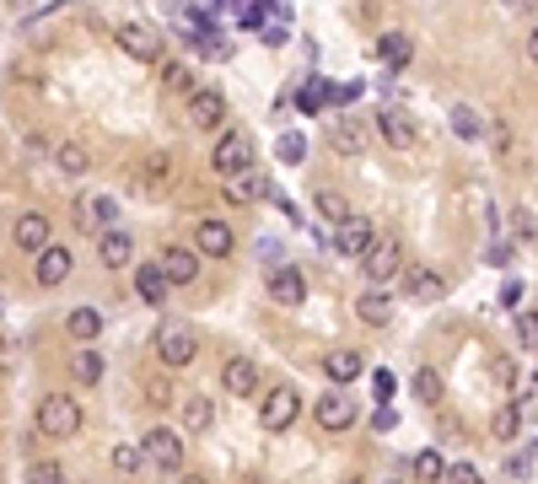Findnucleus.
Returning <instances> with one entry per match:
<instances>
[{
  "label": "nucleus",
  "mask_w": 538,
  "mask_h": 484,
  "mask_svg": "<svg viewBox=\"0 0 538 484\" xmlns=\"http://www.w3.org/2000/svg\"><path fill=\"white\" fill-rule=\"evenodd\" d=\"M27 484H76V479H70V469H65V463H33Z\"/></svg>",
  "instance_id": "35"
},
{
  "label": "nucleus",
  "mask_w": 538,
  "mask_h": 484,
  "mask_svg": "<svg viewBox=\"0 0 538 484\" xmlns=\"http://www.w3.org/2000/svg\"><path fill=\"white\" fill-rule=\"evenodd\" d=\"M97 258L108 264V269H129V258H135V242L124 227H108L103 237H97Z\"/></svg>",
  "instance_id": "18"
},
{
  "label": "nucleus",
  "mask_w": 538,
  "mask_h": 484,
  "mask_svg": "<svg viewBox=\"0 0 538 484\" xmlns=\"http://www.w3.org/2000/svg\"><path fill=\"white\" fill-rule=\"evenodd\" d=\"M356 318L366 323V328H388V323H393V291H360Z\"/></svg>",
  "instance_id": "17"
},
{
  "label": "nucleus",
  "mask_w": 538,
  "mask_h": 484,
  "mask_svg": "<svg viewBox=\"0 0 538 484\" xmlns=\"http://www.w3.org/2000/svg\"><path fill=\"white\" fill-rule=\"evenodd\" d=\"M517 339H523V350H533V345H538V323H533V312H517Z\"/></svg>",
  "instance_id": "44"
},
{
  "label": "nucleus",
  "mask_w": 538,
  "mask_h": 484,
  "mask_svg": "<svg viewBox=\"0 0 538 484\" xmlns=\"http://www.w3.org/2000/svg\"><path fill=\"white\" fill-rule=\"evenodd\" d=\"M210 420H216V404H210L205 393H188V398H183V425H188V430H210Z\"/></svg>",
  "instance_id": "29"
},
{
  "label": "nucleus",
  "mask_w": 538,
  "mask_h": 484,
  "mask_svg": "<svg viewBox=\"0 0 538 484\" xmlns=\"http://www.w3.org/2000/svg\"><path fill=\"white\" fill-rule=\"evenodd\" d=\"M162 81H167V92H194V70L188 65H167Z\"/></svg>",
  "instance_id": "38"
},
{
  "label": "nucleus",
  "mask_w": 538,
  "mask_h": 484,
  "mask_svg": "<svg viewBox=\"0 0 538 484\" xmlns=\"http://www.w3.org/2000/svg\"><path fill=\"white\" fill-rule=\"evenodd\" d=\"M523 297H528V286H523V280H506V286H501V307H512V312H517Z\"/></svg>",
  "instance_id": "46"
},
{
  "label": "nucleus",
  "mask_w": 538,
  "mask_h": 484,
  "mask_svg": "<svg viewBox=\"0 0 538 484\" xmlns=\"http://www.w3.org/2000/svg\"><path fill=\"white\" fill-rule=\"evenodd\" d=\"M140 458L151 463V469H162V474H178L183 469V436L173 425H157V430H146V441H140Z\"/></svg>",
  "instance_id": "4"
},
{
  "label": "nucleus",
  "mask_w": 538,
  "mask_h": 484,
  "mask_svg": "<svg viewBox=\"0 0 538 484\" xmlns=\"http://www.w3.org/2000/svg\"><path fill=\"white\" fill-rule=\"evenodd\" d=\"M65 328H70V339H81V345H92V339L103 334V312H97V307H76V312L65 318Z\"/></svg>",
  "instance_id": "22"
},
{
  "label": "nucleus",
  "mask_w": 538,
  "mask_h": 484,
  "mask_svg": "<svg viewBox=\"0 0 538 484\" xmlns=\"http://www.w3.org/2000/svg\"><path fill=\"white\" fill-rule=\"evenodd\" d=\"M81 398L76 393H44V404H38V430L44 436H55V441H70V436H81Z\"/></svg>",
  "instance_id": "1"
},
{
  "label": "nucleus",
  "mask_w": 538,
  "mask_h": 484,
  "mask_svg": "<svg viewBox=\"0 0 538 484\" xmlns=\"http://www.w3.org/2000/svg\"><path fill=\"white\" fill-rule=\"evenodd\" d=\"M70 377H76V382H86V388H92V382H103V356H97L92 345H81V350L70 356Z\"/></svg>",
  "instance_id": "28"
},
{
  "label": "nucleus",
  "mask_w": 538,
  "mask_h": 484,
  "mask_svg": "<svg viewBox=\"0 0 538 484\" xmlns=\"http://www.w3.org/2000/svg\"><path fill=\"white\" fill-rule=\"evenodd\" d=\"M388 484H399V479H388Z\"/></svg>",
  "instance_id": "51"
},
{
  "label": "nucleus",
  "mask_w": 538,
  "mask_h": 484,
  "mask_svg": "<svg viewBox=\"0 0 538 484\" xmlns=\"http://www.w3.org/2000/svg\"><path fill=\"white\" fill-rule=\"evenodd\" d=\"M157 269H162V280H167V286H194V280H199V253L173 242V247H162Z\"/></svg>",
  "instance_id": "10"
},
{
  "label": "nucleus",
  "mask_w": 538,
  "mask_h": 484,
  "mask_svg": "<svg viewBox=\"0 0 538 484\" xmlns=\"http://www.w3.org/2000/svg\"><path fill=\"white\" fill-rule=\"evenodd\" d=\"M415 393L425 398V404H436V398H442V371H431V366H420V371H415Z\"/></svg>",
  "instance_id": "36"
},
{
  "label": "nucleus",
  "mask_w": 538,
  "mask_h": 484,
  "mask_svg": "<svg viewBox=\"0 0 538 484\" xmlns=\"http://www.w3.org/2000/svg\"><path fill=\"white\" fill-rule=\"evenodd\" d=\"M221 388H227V393H238V398L259 393V366L248 361V356H232V361H227V371H221Z\"/></svg>",
  "instance_id": "19"
},
{
  "label": "nucleus",
  "mask_w": 538,
  "mask_h": 484,
  "mask_svg": "<svg viewBox=\"0 0 538 484\" xmlns=\"http://www.w3.org/2000/svg\"><path fill=\"white\" fill-rule=\"evenodd\" d=\"M360 275L371 280V291H388V280H399V275H404V242L377 237L366 253H360Z\"/></svg>",
  "instance_id": "2"
},
{
  "label": "nucleus",
  "mask_w": 538,
  "mask_h": 484,
  "mask_svg": "<svg viewBox=\"0 0 538 484\" xmlns=\"http://www.w3.org/2000/svg\"><path fill=\"white\" fill-rule=\"evenodd\" d=\"M301 415V398L297 388H269L264 398H259V425L269 430V436H280V430H291Z\"/></svg>",
  "instance_id": "6"
},
{
  "label": "nucleus",
  "mask_w": 538,
  "mask_h": 484,
  "mask_svg": "<svg viewBox=\"0 0 538 484\" xmlns=\"http://www.w3.org/2000/svg\"><path fill=\"white\" fill-rule=\"evenodd\" d=\"M523 409H517V404H506V409H495V420H490V430H495V436H501V441H512V436H517V430H523Z\"/></svg>",
  "instance_id": "31"
},
{
  "label": "nucleus",
  "mask_w": 538,
  "mask_h": 484,
  "mask_svg": "<svg viewBox=\"0 0 538 484\" xmlns=\"http://www.w3.org/2000/svg\"><path fill=\"white\" fill-rule=\"evenodd\" d=\"M371 388H377V404H393V393H399V382H393V371H388V366H377V371H371Z\"/></svg>",
  "instance_id": "39"
},
{
  "label": "nucleus",
  "mask_w": 538,
  "mask_h": 484,
  "mask_svg": "<svg viewBox=\"0 0 538 484\" xmlns=\"http://www.w3.org/2000/svg\"><path fill=\"white\" fill-rule=\"evenodd\" d=\"M269 297H275L280 307H301L307 302V280H301L297 264H275V269H269Z\"/></svg>",
  "instance_id": "14"
},
{
  "label": "nucleus",
  "mask_w": 538,
  "mask_h": 484,
  "mask_svg": "<svg viewBox=\"0 0 538 484\" xmlns=\"http://www.w3.org/2000/svg\"><path fill=\"white\" fill-rule=\"evenodd\" d=\"M377 55H382V65L399 70V65H410V55H415V38L410 33H382L377 38Z\"/></svg>",
  "instance_id": "24"
},
{
  "label": "nucleus",
  "mask_w": 538,
  "mask_h": 484,
  "mask_svg": "<svg viewBox=\"0 0 538 484\" xmlns=\"http://www.w3.org/2000/svg\"><path fill=\"white\" fill-rule=\"evenodd\" d=\"M232 247H238V237H232L227 221H216V216H199L194 221V253L199 258H227Z\"/></svg>",
  "instance_id": "9"
},
{
  "label": "nucleus",
  "mask_w": 538,
  "mask_h": 484,
  "mask_svg": "<svg viewBox=\"0 0 538 484\" xmlns=\"http://www.w3.org/2000/svg\"><path fill=\"white\" fill-rule=\"evenodd\" d=\"M108 221H119V205H114L108 194L81 199V227H103V232H108Z\"/></svg>",
  "instance_id": "25"
},
{
  "label": "nucleus",
  "mask_w": 538,
  "mask_h": 484,
  "mask_svg": "<svg viewBox=\"0 0 538 484\" xmlns=\"http://www.w3.org/2000/svg\"><path fill=\"white\" fill-rule=\"evenodd\" d=\"M38 264H33V280L44 286V291H55V286H65L70 280V269H76V253L70 247H60V242H49L44 253H33Z\"/></svg>",
  "instance_id": "8"
},
{
  "label": "nucleus",
  "mask_w": 538,
  "mask_h": 484,
  "mask_svg": "<svg viewBox=\"0 0 538 484\" xmlns=\"http://www.w3.org/2000/svg\"><path fill=\"white\" fill-rule=\"evenodd\" d=\"M146 404H157V409H162V404H173V388H167L162 377H151V382H146Z\"/></svg>",
  "instance_id": "45"
},
{
  "label": "nucleus",
  "mask_w": 538,
  "mask_h": 484,
  "mask_svg": "<svg viewBox=\"0 0 538 484\" xmlns=\"http://www.w3.org/2000/svg\"><path fill=\"white\" fill-rule=\"evenodd\" d=\"M227 199H232V205H253V199H259V178H253V173L227 178Z\"/></svg>",
  "instance_id": "32"
},
{
  "label": "nucleus",
  "mask_w": 538,
  "mask_h": 484,
  "mask_svg": "<svg viewBox=\"0 0 538 484\" xmlns=\"http://www.w3.org/2000/svg\"><path fill=\"white\" fill-rule=\"evenodd\" d=\"M512 377H517V366H512V361H495V382H501V388H512Z\"/></svg>",
  "instance_id": "49"
},
{
  "label": "nucleus",
  "mask_w": 538,
  "mask_h": 484,
  "mask_svg": "<svg viewBox=\"0 0 538 484\" xmlns=\"http://www.w3.org/2000/svg\"><path fill=\"white\" fill-rule=\"evenodd\" d=\"M318 216H323L329 227H345V221H350L356 210L345 205V194H340V188H318Z\"/></svg>",
  "instance_id": "26"
},
{
  "label": "nucleus",
  "mask_w": 538,
  "mask_h": 484,
  "mask_svg": "<svg viewBox=\"0 0 538 484\" xmlns=\"http://www.w3.org/2000/svg\"><path fill=\"white\" fill-rule=\"evenodd\" d=\"M506 474H512V479H533V447L512 452V458H506Z\"/></svg>",
  "instance_id": "40"
},
{
  "label": "nucleus",
  "mask_w": 538,
  "mask_h": 484,
  "mask_svg": "<svg viewBox=\"0 0 538 484\" xmlns=\"http://www.w3.org/2000/svg\"><path fill=\"white\" fill-rule=\"evenodd\" d=\"M415 474H420L425 484H442V474H447L442 452H431V447H425V452H415Z\"/></svg>",
  "instance_id": "33"
},
{
  "label": "nucleus",
  "mask_w": 538,
  "mask_h": 484,
  "mask_svg": "<svg viewBox=\"0 0 538 484\" xmlns=\"http://www.w3.org/2000/svg\"><path fill=\"white\" fill-rule=\"evenodd\" d=\"M452 135H458V140H479V135H484V119H479L469 103L452 108Z\"/></svg>",
  "instance_id": "30"
},
{
  "label": "nucleus",
  "mask_w": 538,
  "mask_h": 484,
  "mask_svg": "<svg viewBox=\"0 0 538 484\" xmlns=\"http://www.w3.org/2000/svg\"><path fill=\"white\" fill-rule=\"evenodd\" d=\"M253 135H242V129H227L221 140H216V151H210V167L221 173V178H238V173H248L253 167Z\"/></svg>",
  "instance_id": "3"
},
{
  "label": "nucleus",
  "mask_w": 538,
  "mask_h": 484,
  "mask_svg": "<svg viewBox=\"0 0 538 484\" xmlns=\"http://www.w3.org/2000/svg\"><path fill=\"white\" fill-rule=\"evenodd\" d=\"M135 291H140V302L146 307H162L167 302V280H162V269H157V264H135Z\"/></svg>",
  "instance_id": "21"
},
{
  "label": "nucleus",
  "mask_w": 538,
  "mask_h": 484,
  "mask_svg": "<svg viewBox=\"0 0 538 484\" xmlns=\"http://www.w3.org/2000/svg\"><path fill=\"white\" fill-rule=\"evenodd\" d=\"M442 479H447V484H484V474H479L474 463H452V469H447Z\"/></svg>",
  "instance_id": "42"
},
{
  "label": "nucleus",
  "mask_w": 538,
  "mask_h": 484,
  "mask_svg": "<svg viewBox=\"0 0 538 484\" xmlns=\"http://www.w3.org/2000/svg\"><path fill=\"white\" fill-rule=\"evenodd\" d=\"M393 425H399V415H393V404H382V409H377V415H371V430H382V436H388V430H393Z\"/></svg>",
  "instance_id": "47"
},
{
  "label": "nucleus",
  "mask_w": 538,
  "mask_h": 484,
  "mask_svg": "<svg viewBox=\"0 0 538 484\" xmlns=\"http://www.w3.org/2000/svg\"><path fill=\"white\" fill-rule=\"evenodd\" d=\"M512 227H517V237H523V242H533V210H517V216H512Z\"/></svg>",
  "instance_id": "48"
},
{
  "label": "nucleus",
  "mask_w": 538,
  "mask_h": 484,
  "mask_svg": "<svg viewBox=\"0 0 538 484\" xmlns=\"http://www.w3.org/2000/svg\"><path fill=\"white\" fill-rule=\"evenodd\" d=\"M55 162H60V173H70V178H81V173L92 167V156H86L81 140H60V146H55Z\"/></svg>",
  "instance_id": "27"
},
{
  "label": "nucleus",
  "mask_w": 538,
  "mask_h": 484,
  "mask_svg": "<svg viewBox=\"0 0 538 484\" xmlns=\"http://www.w3.org/2000/svg\"><path fill=\"white\" fill-rule=\"evenodd\" d=\"M377 242V227H371V216H350L345 227H334V247L345 253V258H360L366 247Z\"/></svg>",
  "instance_id": "13"
},
{
  "label": "nucleus",
  "mask_w": 538,
  "mask_h": 484,
  "mask_svg": "<svg viewBox=\"0 0 538 484\" xmlns=\"http://www.w3.org/2000/svg\"><path fill=\"white\" fill-rule=\"evenodd\" d=\"M312 415H318V425H323V430H345V425H356V398H350L345 388H340V393H323Z\"/></svg>",
  "instance_id": "15"
},
{
  "label": "nucleus",
  "mask_w": 538,
  "mask_h": 484,
  "mask_svg": "<svg viewBox=\"0 0 538 484\" xmlns=\"http://www.w3.org/2000/svg\"><path fill=\"white\" fill-rule=\"evenodd\" d=\"M360 92H366L360 81H334V86H323V103H356Z\"/></svg>",
  "instance_id": "37"
},
{
  "label": "nucleus",
  "mask_w": 538,
  "mask_h": 484,
  "mask_svg": "<svg viewBox=\"0 0 538 484\" xmlns=\"http://www.w3.org/2000/svg\"><path fill=\"white\" fill-rule=\"evenodd\" d=\"M183 484H205V479H183Z\"/></svg>",
  "instance_id": "50"
},
{
  "label": "nucleus",
  "mask_w": 538,
  "mask_h": 484,
  "mask_svg": "<svg viewBox=\"0 0 538 484\" xmlns=\"http://www.w3.org/2000/svg\"><path fill=\"white\" fill-rule=\"evenodd\" d=\"M11 237H16V247H27V253H44L49 247V216L44 210H22L16 227H11Z\"/></svg>",
  "instance_id": "16"
},
{
  "label": "nucleus",
  "mask_w": 538,
  "mask_h": 484,
  "mask_svg": "<svg viewBox=\"0 0 538 484\" xmlns=\"http://www.w3.org/2000/svg\"><path fill=\"white\" fill-rule=\"evenodd\" d=\"M221 119H227V97L216 86H194L188 92V124L194 129H216Z\"/></svg>",
  "instance_id": "11"
},
{
  "label": "nucleus",
  "mask_w": 538,
  "mask_h": 484,
  "mask_svg": "<svg viewBox=\"0 0 538 484\" xmlns=\"http://www.w3.org/2000/svg\"><path fill=\"white\" fill-rule=\"evenodd\" d=\"M334 151H360V124H345V129H334Z\"/></svg>",
  "instance_id": "43"
},
{
  "label": "nucleus",
  "mask_w": 538,
  "mask_h": 484,
  "mask_svg": "<svg viewBox=\"0 0 538 484\" xmlns=\"http://www.w3.org/2000/svg\"><path fill=\"white\" fill-rule=\"evenodd\" d=\"M194 356H199V334H194L188 323L173 318V323H162V328H157V361H162V366H188Z\"/></svg>",
  "instance_id": "5"
},
{
  "label": "nucleus",
  "mask_w": 538,
  "mask_h": 484,
  "mask_svg": "<svg viewBox=\"0 0 538 484\" xmlns=\"http://www.w3.org/2000/svg\"><path fill=\"white\" fill-rule=\"evenodd\" d=\"M377 129H382V140L393 146V151H410L420 140V119L410 114V108H399V103H388L382 114H377Z\"/></svg>",
  "instance_id": "7"
},
{
  "label": "nucleus",
  "mask_w": 538,
  "mask_h": 484,
  "mask_svg": "<svg viewBox=\"0 0 538 484\" xmlns=\"http://www.w3.org/2000/svg\"><path fill=\"white\" fill-rule=\"evenodd\" d=\"M114 469H119L124 479H135V474L146 469V458H140V447H129V441H124V447H114Z\"/></svg>",
  "instance_id": "34"
},
{
  "label": "nucleus",
  "mask_w": 538,
  "mask_h": 484,
  "mask_svg": "<svg viewBox=\"0 0 538 484\" xmlns=\"http://www.w3.org/2000/svg\"><path fill=\"white\" fill-rule=\"evenodd\" d=\"M323 371H329L340 388H350L360 371H366V361H360V350H329V356H323Z\"/></svg>",
  "instance_id": "20"
},
{
  "label": "nucleus",
  "mask_w": 538,
  "mask_h": 484,
  "mask_svg": "<svg viewBox=\"0 0 538 484\" xmlns=\"http://www.w3.org/2000/svg\"><path fill=\"white\" fill-rule=\"evenodd\" d=\"M410 297H415V302H442V297H447V275H436V269H410Z\"/></svg>",
  "instance_id": "23"
},
{
  "label": "nucleus",
  "mask_w": 538,
  "mask_h": 484,
  "mask_svg": "<svg viewBox=\"0 0 538 484\" xmlns=\"http://www.w3.org/2000/svg\"><path fill=\"white\" fill-rule=\"evenodd\" d=\"M119 49L124 55H135V60H157V55H162V33H157L151 22H124L119 27Z\"/></svg>",
  "instance_id": "12"
},
{
  "label": "nucleus",
  "mask_w": 538,
  "mask_h": 484,
  "mask_svg": "<svg viewBox=\"0 0 538 484\" xmlns=\"http://www.w3.org/2000/svg\"><path fill=\"white\" fill-rule=\"evenodd\" d=\"M275 156H280V162H301V156H307V140H301V135H280Z\"/></svg>",
  "instance_id": "41"
}]
</instances>
